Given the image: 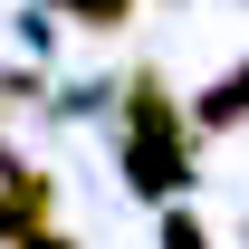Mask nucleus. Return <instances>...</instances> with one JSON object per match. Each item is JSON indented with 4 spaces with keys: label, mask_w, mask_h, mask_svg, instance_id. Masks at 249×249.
Masks as SVG:
<instances>
[{
    "label": "nucleus",
    "mask_w": 249,
    "mask_h": 249,
    "mask_svg": "<svg viewBox=\"0 0 249 249\" xmlns=\"http://www.w3.org/2000/svg\"><path fill=\"white\" fill-rule=\"evenodd\" d=\"M124 182L154 192V201H173L192 182V124L154 67H134V87H124Z\"/></svg>",
    "instance_id": "nucleus-1"
},
{
    "label": "nucleus",
    "mask_w": 249,
    "mask_h": 249,
    "mask_svg": "<svg viewBox=\"0 0 249 249\" xmlns=\"http://www.w3.org/2000/svg\"><path fill=\"white\" fill-rule=\"evenodd\" d=\"M38 220H58V182L29 163H0V249H19Z\"/></svg>",
    "instance_id": "nucleus-2"
},
{
    "label": "nucleus",
    "mask_w": 249,
    "mask_h": 249,
    "mask_svg": "<svg viewBox=\"0 0 249 249\" xmlns=\"http://www.w3.org/2000/svg\"><path fill=\"white\" fill-rule=\"evenodd\" d=\"M240 115H249V58L230 67L220 87H201V96H192V106H182V124H192V134H230V124H240Z\"/></svg>",
    "instance_id": "nucleus-3"
},
{
    "label": "nucleus",
    "mask_w": 249,
    "mask_h": 249,
    "mask_svg": "<svg viewBox=\"0 0 249 249\" xmlns=\"http://www.w3.org/2000/svg\"><path fill=\"white\" fill-rule=\"evenodd\" d=\"M58 10L77 29H124V19H134V0H58Z\"/></svg>",
    "instance_id": "nucleus-4"
},
{
    "label": "nucleus",
    "mask_w": 249,
    "mask_h": 249,
    "mask_svg": "<svg viewBox=\"0 0 249 249\" xmlns=\"http://www.w3.org/2000/svg\"><path fill=\"white\" fill-rule=\"evenodd\" d=\"M163 249H211V230H201V220L173 201V211H163Z\"/></svg>",
    "instance_id": "nucleus-5"
},
{
    "label": "nucleus",
    "mask_w": 249,
    "mask_h": 249,
    "mask_svg": "<svg viewBox=\"0 0 249 249\" xmlns=\"http://www.w3.org/2000/svg\"><path fill=\"white\" fill-rule=\"evenodd\" d=\"M19 249H77V240H67L58 220H38V230H29V240H19Z\"/></svg>",
    "instance_id": "nucleus-6"
}]
</instances>
